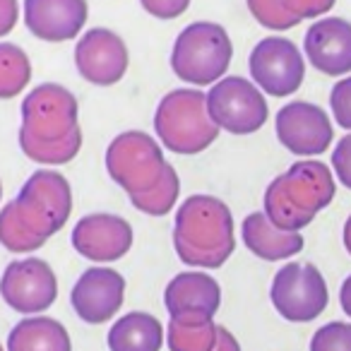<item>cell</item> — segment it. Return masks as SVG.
<instances>
[{
	"label": "cell",
	"instance_id": "31",
	"mask_svg": "<svg viewBox=\"0 0 351 351\" xmlns=\"http://www.w3.org/2000/svg\"><path fill=\"white\" fill-rule=\"evenodd\" d=\"M193 0H140V5L145 8L147 15L154 20H176V17L186 15Z\"/></svg>",
	"mask_w": 351,
	"mask_h": 351
},
{
	"label": "cell",
	"instance_id": "5",
	"mask_svg": "<svg viewBox=\"0 0 351 351\" xmlns=\"http://www.w3.org/2000/svg\"><path fill=\"white\" fill-rule=\"evenodd\" d=\"M166 169L164 147L145 130H125L106 147V173L128 195L154 188Z\"/></svg>",
	"mask_w": 351,
	"mask_h": 351
},
{
	"label": "cell",
	"instance_id": "25",
	"mask_svg": "<svg viewBox=\"0 0 351 351\" xmlns=\"http://www.w3.org/2000/svg\"><path fill=\"white\" fill-rule=\"evenodd\" d=\"M46 243L36 231L29 229L25 219H22L20 210H17L15 200L8 202L0 210V245L10 253H34Z\"/></svg>",
	"mask_w": 351,
	"mask_h": 351
},
{
	"label": "cell",
	"instance_id": "27",
	"mask_svg": "<svg viewBox=\"0 0 351 351\" xmlns=\"http://www.w3.org/2000/svg\"><path fill=\"white\" fill-rule=\"evenodd\" d=\"M245 3H248L250 15H253L255 20H258V25H263L265 29L287 32L298 25L296 20H291V17L282 10L279 0H245Z\"/></svg>",
	"mask_w": 351,
	"mask_h": 351
},
{
	"label": "cell",
	"instance_id": "24",
	"mask_svg": "<svg viewBox=\"0 0 351 351\" xmlns=\"http://www.w3.org/2000/svg\"><path fill=\"white\" fill-rule=\"evenodd\" d=\"M181 195V178L176 173V169L169 164V169L164 171L161 181L154 188L145 193H137V195H128V200L132 202L137 212L147 217H166L169 212H173L176 202Z\"/></svg>",
	"mask_w": 351,
	"mask_h": 351
},
{
	"label": "cell",
	"instance_id": "13",
	"mask_svg": "<svg viewBox=\"0 0 351 351\" xmlns=\"http://www.w3.org/2000/svg\"><path fill=\"white\" fill-rule=\"evenodd\" d=\"M130 53L128 46L116 32L106 27L87 29L75 46V68L80 77L97 87L118 84L128 73Z\"/></svg>",
	"mask_w": 351,
	"mask_h": 351
},
{
	"label": "cell",
	"instance_id": "6",
	"mask_svg": "<svg viewBox=\"0 0 351 351\" xmlns=\"http://www.w3.org/2000/svg\"><path fill=\"white\" fill-rule=\"evenodd\" d=\"M15 205L29 229L49 241L68 224L73 215V188L63 173L41 169L25 181Z\"/></svg>",
	"mask_w": 351,
	"mask_h": 351
},
{
	"label": "cell",
	"instance_id": "19",
	"mask_svg": "<svg viewBox=\"0 0 351 351\" xmlns=\"http://www.w3.org/2000/svg\"><path fill=\"white\" fill-rule=\"evenodd\" d=\"M241 236L243 243L255 258L277 263V260H289L303 250L301 231H282L267 219L265 212H253L241 224Z\"/></svg>",
	"mask_w": 351,
	"mask_h": 351
},
{
	"label": "cell",
	"instance_id": "38",
	"mask_svg": "<svg viewBox=\"0 0 351 351\" xmlns=\"http://www.w3.org/2000/svg\"><path fill=\"white\" fill-rule=\"evenodd\" d=\"M0 351H3V346H0Z\"/></svg>",
	"mask_w": 351,
	"mask_h": 351
},
{
	"label": "cell",
	"instance_id": "15",
	"mask_svg": "<svg viewBox=\"0 0 351 351\" xmlns=\"http://www.w3.org/2000/svg\"><path fill=\"white\" fill-rule=\"evenodd\" d=\"M70 241L82 258L106 265L116 263L130 253L135 234H132L130 221L123 217L108 215V212H94L75 224Z\"/></svg>",
	"mask_w": 351,
	"mask_h": 351
},
{
	"label": "cell",
	"instance_id": "8",
	"mask_svg": "<svg viewBox=\"0 0 351 351\" xmlns=\"http://www.w3.org/2000/svg\"><path fill=\"white\" fill-rule=\"evenodd\" d=\"M80 128V104L68 87L44 82L22 99L20 132L41 142H58Z\"/></svg>",
	"mask_w": 351,
	"mask_h": 351
},
{
	"label": "cell",
	"instance_id": "26",
	"mask_svg": "<svg viewBox=\"0 0 351 351\" xmlns=\"http://www.w3.org/2000/svg\"><path fill=\"white\" fill-rule=\"evenodd\" d=\"M219 339V325L215 320L202 325H178L169 320L166 344L171 351H215Z\"/></svg>",
	"mask_w": 351,
	"mask_h": 351
},
{
	"label": "cell",
	"instance_id": "1",
	"mask_svg": "<svg viewBox=\"0 0 351 351\" xmlns=\"http://www.w3.org/2000/svg\"><path fill=\"white\" fill-rule=\"evenodd\" d=\"M173 248L188 267H221L236 250L234 215L229 205L205 193L186 197L176 210Z\"/></svg>",
	"mask_w": 351,
	"mask_h": 351
},
{
	"label": "cell",
	"instance_id": "10",
	"mask_svg": "<svg viewBox=\"0 0 351 351\" xmlns=\"http://www.w3.org/2000/svg\"><path fill=\"white\" fill-rule=\"evenodd\" d=\"M248 70L260 92L267 97H291L306 77V60L298 46L284 36H267L250 51Z\"/></svg>",
	"mask_w": 351,
	"mask_h": 351
},
{
	"label": "cell",
	"instance_id": "37",
	"mask_svg": "<svg viewBox=\"0 0 351 351\" xmlns=\"http://www.w3.org/2000/svg\"><path fill=\"white\" fill-rule=\"evenodd\" d=\"M0 200H3V181H0Z\"/></svg>",
	"mask_w": 351,
	"mask_h": 351
},
{
	"label": "cell",
	"instance_id": "36",
	"mask_svg": "<svg viewBox=\"0 0 351 351\" xmlns=\"http://www.w3.org/2000/svg\"><path fill=\"white\" fill-rule=\"evenodd\" d=\"M344 248L349 250V255H351V217L344 224Z\"/></svg>",
	"mask_w": 351,
	"mask_h": 351
},
{
	"label": "cell",
	"instance_id": "23",
	"mask_svg": "<svg viewBox=\"0 0 351 351\" xmlns=\"http://www.w3.org/2000/svg\"><path fill=\"white\" fill-rule=\"evenodd\" d=\"M32 80V63L25 49L10 41H0V99H15Z\"/></svg>",
	"mask_w": 351,
	"mask_h": 351
},
{
	"label": "cell",
	"instance_id": "16",
	"mask_svg": "<svg viewBox=\"0 0 351 351\" xmlns=\"http://www.w3.org/2000/svg\"><path fill=\"white\" fill-rule=\"evenodd\" d=\"M125 301V279L111 267H89L80 274L70 291V303L87 325L108 322Z\"/></svg>",
	"mask_w": 351,
	"mask_h": 351
},
{
	"label": "cell",
	"instance_id": "29",
	"mask_svg": "<svg viewBox=\"0 0 351 351\" xmlns=\"http://www.w3.org/2000/svg\"><path fill=\"white\" fill-rule=\"evenodd\" d=\"M337 0H279L282 10L287 12L291 20H296L301 25L303 20H315L322 17L335 8Z\"/></svg>",
	"mask_w": 351,
	"mask_h": 351
},
{
	"label": "cell",
	"instance_id": "34",
	"mask_svg": "<svg viewBox=\"0 0 351 351\" xmlns=\"http://www.w3.org/2000/svg\"><path fill=\"white\" fill-rule=\"evenodd\" d=\"M215 351H241V344L224 325H219V339H217V349Z\"/></svg>",
	"mask_w": 351,
	"mask_h": 351
},
{
	"label": "cell",
	"instance_id": "9",
	"mask_svg": "<svg viewBox=\"0 0 351 351\" xmlns=\"http://www.w3.org/2000/svg\"><path fill=\"white\" fill-rule=\"evenodd\" d=\"M272 306L289 322H311L327 308L330 293L322 272L311 263H287L269 289Z\"/></svg>",
	"mask_w": 351,
	"mask_h": 351
},
{
	"label": "cell",
	"instance_id": "2",
	"mask_svg": "<svg viewBox=\"0 0 351 351\" xmlns=\"http://www.w3.org/2000/svg\"><path fill=\"white\" fill-rule=\"evenodd\" d=\"M335 176L322 161L301 159L265 191V215L277 229L301 231L335 200Z\"/></svg>",
	"mask_w": 351,
	"mask_h": 351
},
{
	"label": "cell",
	"instance_id": "11",
	"mask_svg": "<svg viewBox=\"0 0 351 351\" xmlns=\"http://www.w3.org/2000/svg\"><path fill=\"white\" fill-rule=\"evenodd\" d=\"M0 296L22 315H39L58 298V279L46 260H12L0 277Z\"/></svg>",
	"mask_w": 351,
	"mask_h": 351
},
{
	"label": "cell",
	"instance_id": "7",
	"mask_svg": "<svg viewBox=\"0 0 351 351\" xmlns=\"http://www.w3.org/2000/svg\"><path fill=\"white\" fill-rule=\"evenodd\" d=\"M207 111L219 130L229 135H253L267 123L269 106L253 80L229 75L207 92Z\"/></svg>",
	"mask_w": 351,
	"mask_h": 351
},
{
	"label": "cell",
	"instance_id": "12",
	"mask_svg": "<svg viewBox=\"0 0 351 351\" xmlns=\"http://www.w3.org/2000/svg\"><path fill=\"white\" fill-rule=\"evenodd\" d=\"M274 132L291 154L303 159L325 154L335 137L330 116L311 101H291L279 108Z\"/></svg>",
	"mask_w": 351,
	"mask_h": 351
},
{
	"label": "cell",
	"instance_id": "22",
	"mask_svg": "<svg viewBox=\"0 0 351 351\" xmlns=\"http://www.w3.org/2000/svg\"><path fill=\"white\" fill-rule=\"evenodd\" d=\"M20 149L27 159L36 161L44 166H65L80 154L82 149V130H75L73 135L63 137L58 142H41L34 137L20 132Z\"/></svg>",
	"mask_w": 351,
	"mask_h": 351
},
{
	"label": "cell",
	"instance_id": "3",
	"mask_svg": "<svg viewBox=\"0 0 351 351\" xmlns=\"http://www.w3.org/2000/svg\"><path fill=\"white\" fill-rule=\"evenodd\" d=\"M154 132L159 145L171 154L195 156L210 149L219 137V128L207 111V94L200 89H171L154 113Z\"/></svg>",
	"mask_w": 351,
	"mask_h": 351
},
{
	"label": "cell",
	"instance_id": "17",
	"mask_svg": "<svg viewBox=\"0 0 351 351\" xmlns=\"http://www.w3.org/2000/svg\"><path fill=\"white\" fill-rule=\"evenodd\" d=\"M22 17L32 34L46 44H63L82 34L89 17L87 0H25Z\"/></svg>",
	"mask_w": 351,
	"mask_h": 351
},
{
	"label": "cell",
	"instance_id": "33",
	"mask_svg": "<svg viewBox=\"0 0 351 351\" xmlns=\"http://www.w3.org/2000/svg\"><path fill=\"white\" fill-rule=\"evenodd\" d=\"M20 22V3L17 0H0V39H5Z\"/></svg>",
	"mask_w": 351,
	"mask_h": 351
},
{
	"label": "cell",
	"instance_id": "32",
	"mask_svg": "<svg viewBox=\"0 0 351 351\" xmlns=\"http://www.w3.org/2000/svg\"><path fill=\"white\" fill-rule=\"evenodd\" d=\"M332 169H335L337 181L351 191V132L344 135L335 145V152H332Z\"/></svg>",
	"mask_w": 351,
	"mask_h": 351
},
{
	"label": "cell",
	"instance_id": "18",
	"mask_svg": "<svg viewBox=\"0 0 351 351\" xmlns=\"http://www.w3.org/2000/svg\"><path fill=\"white\" fill-rule=\"evenodd\" d=\"M306 58L317 73L341 77L351 73V22L341 17L315 20L303 39Z\"/></svg>",
	"mask_w": 351,
	"mask_h": 351
},
{
	"label": "cell",
	"instance_id": "35",
	"mask_svg": "<svg viewBox=\"0 0 351 351\" xmlns=\"http://www.w3.org/2000/svg\"><path fill=\"white\" fill-rule=\"evenodd\" d=\"M339 303H341V311L351 317V274L344 279V284L339 289Z\"/></svg>",
	"mask_w": 351,
	"mask_h": 351
},
{
	"label": "cell",
	"instance_id": "21",
	"mask_svg": "<svg viewBox=\"0 0 351 351\" xmlns=\"http://www.w3.org/2000/svg\"><path fill=\"white\" fill-rule=\"evenodd\" d=\"M106 341L111 351H159L164 344V327L149 313L132 311L113 322Z\"/></svg>",
	"mask_w": 351,
	"mask_h": 351
},
{
	"label": "cell",
	"instance_id": "28",
	"mask_svg": "<svg viewBox=\"0 0 351 351\" xmlns=\"http://www.w3.org/2000/svg\"><path fill=\"white\" fill-rule=\"evenodd\" d=\"M311 351H351V322H327L313 335Z\"/></svg>",
	"mask_w": 351,
	"mask_h": 351
},
{
	"label": "cell",
	"instance_id": "4",
	"mask_svg": "<svg viewBox=\"0 0 351 351\" xmlns=\"http://www.w3.org/2000/svg\"><path fill=\"white\" fill-rule=\"evenodd\" d=\"M234 60V41L217 22H193L176 36L171 49V70L181 82L212 87L226 77Z\"/></svg>",
	"mask_w": 351,
	"mask_h": 351
},
{
	"label": "cell",
	"instance_id": "14",
	"mask_svg": "<svg viewBox=\"0 0 351 351\" xmlns=\"http://www.w3.org/2000/svg\"><path fill=\"white\" fill-rule=\"evenodd\" d=\"M164 306L178 325H202L215 320L221 306V287L212 274L200 269L181 272L166 284Z\"/></svg>",
	"mask_w": 351,
	"mask_h": 351
},
{
	"label": "cell",
	"instance_id": "20",
	"mask_svg": "<svg viewBox=\"0 0 351 351\" xmlns=\"http://www.w3.org/2000/svg\"><path fill=\"white\" fill-rule=\"evenodd\" d=\"M8 351H73V341L63 322L34 315L12 327L8 335Z\"/></svg>",
	"mask_w": 351,
	"mask_h": 351
},
{
	"label": "cell",
	"instance_id": "30",
	"mask_svg": "<svg viewBox=\"0 0 351 351\" xmlns=\"http://www.w3.org/2000/svg\"><path fill=\"white\" fill-rule=\"evenodd\" d=\"M330 108L337 125L351 132V77H341L330 92Z\"/></svg>",
	"mask_w": 351,
	"mask_h": 351
}]
</instances>
